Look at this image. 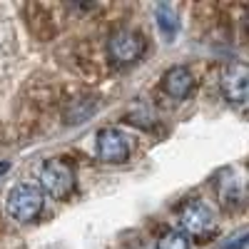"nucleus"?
Wrapping results in <instances>:
<instances>
[{"label":"nucleus","mask_w":249,"mask_h":249,"mask_svg":"<svg viewBox=\"0 0 249 249\" xmlns=\"http://www.w3.org/2000/svg\"><path fill=\"white\" fill-rule=\"evenodd\" d=\"M130 152H132V140L117 127H105L97 132V157L102 162L120 164L130 157Z\"/></svg>","instance_id":"39448f33"},{"label":"nucleus","mask_w":249,"mask_h":249,"mask_svg":"<svg viewBox=\"0 0 249 249\" xmlns=\"http://www.w3.org/2000/svg\"><path fill=\"white\" fill-rule=\"evenodd\" d=\"M179 227H182V234L187 237H204L214 230V214L210 212V207L202 204V202H190L187 207H182L179 212Z\"/></svg>","instance_id":"423d86ee"},{"label":"nucleus","mask_w":249,"mask_h":249,"mask_svg":"<svg viewBox=\"0 0 249 249\" xmlns=\"http://www.w3.org/2000/svg\"><path fill=\"white\" fill-rule=\"evenodd\" d=\"M8 170H10V162H0V175L8 172Z\"/></svg>","instance_id":"9b49d317"},{"label":"nucleus","mask_w":249,"mask_h":249,"mask_svg":"<svg viewBox=\"0 0 249 249\" xmlns=\"http://www.w3.org/2000/svg\"><path fill=\"white\" fill-rule=\"evenodd\" d=\"M157 25H160V30H162V35L164 37H175L177 35V28H179V20H177V13L170 8V5H157Z\"/></svg>","instance_id":"6e6552de"},{"label":"nucleus","mask_w":249,"mask_h":249,"mask_svg":"<svg viewBox=\"0 0 249 249\" xmlns=\"http://www.w3.org/2000/svg\"><path fill=\"white\" fill-rule=\"evenodd\" d=\"M107 53L115 65H132L144 53V37L130 28L115 30L107 40Z\"/></svg>","instance_id":"7ed1b4c3"},{"label":"nucleus","mask_w":249,"mask_h":249,"mask_svg":"<svg viewBox=\"0 0 249 249\" xmlns=\"http://www.w3.org/2000/svg\"><path fill=\"white\" fill-rule=\"evenodd\" d=\"M75 187V172L68 162L62 160H48L40 170V192L50 195L53 199H65Z\"/></svg>","instance_id":"f03ea898"},{"label":"nucleus","mask_w":249,"mask_h":249,"mask_svg":"<svg viewBox=\"0 0 249 249\" xmlns=\"http://www.w3.org/2000/svg\"><path fill=\"white\" fill-rule=\"evenodd\" d=\"M162 88H164V92H167L170 97L184 100L187 95L192 92V88H195V77H192V72L187 70L184 65H175V68H170L167 72H164Z\"/></svg>","instance_id":"0eeeda50"},{"label":"nucleus","mask_w":249,"mask_h":249,"mask_svg":"<svg viewBox=\"0 0 249 249\" xmlns=\"http://www.w3.org/2000/svg\"><path fill=\"white\" fill-rule=\"evenodd\" d=\"M244 247H247V232H239L232 244H227V247H222V249H244Z\"/></svg>","instance_id":"9d476101"},{"label":"nucleus","mask_w":249,"mask_h":249,"mask_svg":"<svg viewBox=\"0 0 249 249\" xmlns=\"http://www.w3.org/2000/svg\"><path fill=\"white\" fill-rule=\"evenodd\" d=\"M157 249H190V239H187L182 232H177V230H170V232L160 234Z\"/></svg>","instance_id":"1a4fd4ad"},{"label":"nucleus","mask_w":249,"mask_h":249,"mask_svg":"<svg viewBox=\"0 0 249 249\" xmlns=\"http://www.w3.org/2000/svg\"><path fill=\"white\" fill-rule=\"evenodd\" d=\"M5 210L15 222H33L40 212H43V192L35 184H15L8 192Z\"/></svg>","instance_id":"f257e3e1"},{"label":"nucleus","mask_w":249,"mask_h":249,"mask_svg":"<svg viewBox=\"0 0 249 249\" xmlns=\"http://www.w3.org/2000/svg\"><path fill=\"white\" fill-rule=\"evenodd\" d=\"M219 90L222 95L232 102V105L242 107L249 97V70L244 62H230L219 72Z\"/></svg>","instance_id":"20e7f679"}]
</instances>
